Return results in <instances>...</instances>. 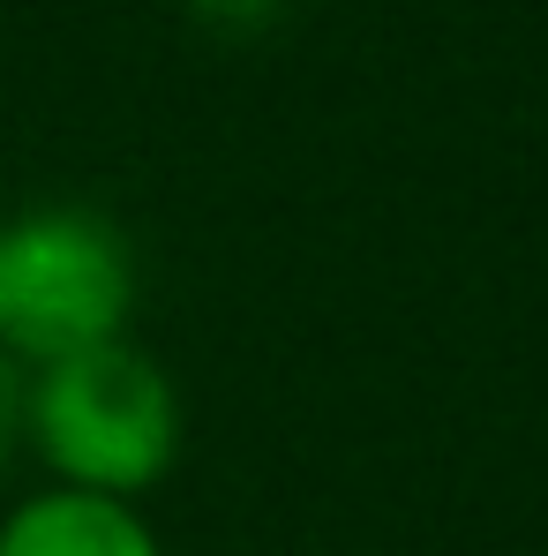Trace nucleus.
<instances>
[{
    "label": "nucleus",
    "instance_id": "1",
    "mask_svg": "<svg viewBox=\"0 0 548 556\" xmlns=\"http://www.w3.org/2000/svg\"><path fill=\"white\" fill-rule=\"evenodd\" d=\"M23 444H30L38 473L61 489L143 504L158 481H174L188 452V399L151 346L113 339V346L30 369Z\"/></svg>",
    "mask_w": 548,
    "mask_h": 556
},
{
    "label": "nucleus",
    "instance_id": "2",
    "mask_svg": "<svg viewBox=\"0 0 548 556\" xmlns=\"http://www.w3.org/2000/svg\"><path fill=\"white\" fill-rule=\"evenodd\" d=\"M143 264L113 211L98 203H23L0 226V354L23 369L136 339Z\"/></svg>",
    "mask_w": 548,
    "mask_h": 556
},
{
    "label": "nucleus",
    "instance_id": "3",
    "mask_svg": "<svg viewBox=\"0 0 548 556\" xmlns=\"http://www.w3.org/2000/svg\"><path fill=\"white\" fill-rule=\"evenodd\" d=\"M0 556H166L143 504L38 481L0 511Z\"/></svg>",
    "mask_w": 548,
    "mask_h": 556
},
{
    "label": "nucleus",
    "instance_id": "4",
    "mask_svg": "<svg viewBox=\"0 0 548 556\" xmlns=\"http://www.w3.org/2000/svg\"><path fill=\"white\" fill-rule=\"evenodd\" d=\"M195 23H211V30H233V38H248V30H264L278 23V8L285 0H181Z\"/></svg>",
    "mask_w": 548,
    "mask_h": 556
},
{
    "label": "nucleus",
    "instance_id": "5",
    "mask_svg": "<svg viewBox=\"0 0 548 556\" xmlns=\"http://www.w3.org/2000/svg\"><path fill=\"white\" fill-rule=\"evenodd\" d=\"M0 226H8V211H0Z\"/></svg>",
    "mask_w": 548,
    "mask_h": 556
}]
</instances>
